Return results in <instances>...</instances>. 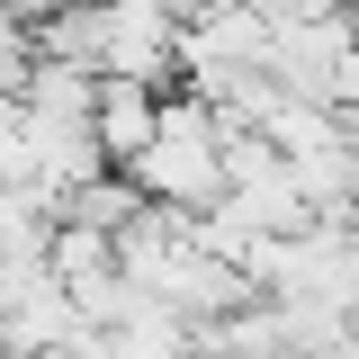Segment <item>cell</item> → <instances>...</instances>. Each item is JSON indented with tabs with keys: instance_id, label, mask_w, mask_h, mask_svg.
Here are the masks:
<instances>
[{
	"instance_id": "4",
	"label": "cell",
	"mask_w": 359,
	"mask_h": 359,
	"mask_svg": "<svg viewBox=\"0 0 359 359\" xmlns=\"http://www.w3.org/2000/svg\"><path fill=\"white\" fill-rule=\"evenodd\" d=\"M27 108H36V117H90V108H99V72H90V63H63V54H36Z\"/></svg>"
},
{
	"instance_id": "2",
	"label": "cell",
	"mask_w": 359,
	"mask_h": 359,
	"mask_svg": "<svg viewBox=\"0 0 359 359\" xmlns=\"http://www.w3.org/2000/svg\"><path fill=\"white\" fill-rule=\"evenodd\" d=\"M90 126H99V144H108V162L126 171L135 153L162 135V90L135 81V72H99V108H90Z\"/></svg>"
},
{
	"instance_id": "3",
	"label": "cell",
	"mask_w": 359,
	"mask_h": 359,
	"mask_svg": "<svg viewBox=\"0 0 359 359\" xmlns=\"http://www.w3.org/2000/svg\"><path fill=\"white\" fill-rule=\"evenodd\" d=\"M36 54H63V63H108V0H63L36 18Z\"/></svg>"
},
{
	"instance_id": "1",
	"label": "cell",
	"mask_w": 359,
	"mask_h": 359,
	"mask_svg": "<svg viewBox=\"0 0 359 359\" xmlns=\"http://www.w3.org/2000/svg\"><path fill=\"white\" fill-rule=\"evenodd\" d=\"M144 198H171V207H207L224 198V117L198 90H162V135L126 162Z\"/></svg>"
}]
</instances>
